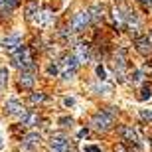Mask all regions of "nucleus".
Masks as SVG:
<instances>
[{"label":"nucleus","instance_id":"obj_1","mask_svg":"<svg viewBox=\"0 0 152 152\" xmlns=\"http://www.w3.org/2000/svg\"><path fill=\"white\" fill-rule=\"evenodd\" d=\"M12 65L22 69V71H34L36 69V65L32 63V59L28 56V50L24 45H20L16 51H12Z\"/></svg>","mask_w":152,"mask_h":152},{"label":"nucleus","instance_id":"obj_2","mask_svg":"<svg viewBox=\"0 0 152 152\" xmlns=\"http://www.w3.org/2000/svg\"><path fill=\"white\" fill-rule=\"evenodd\" d=\"M113 123H115V118L109 117V115L103 113V111L95 113V115H93V118H91V126H93L95 130H101V132L111 130V129H113Z\"/></svg>","mask_w":152,"mask_h":152},{"label":"nucleus","instance_id":"obj_3","mask_svg":"<svg viewBox=\"0 0 152 152\" xmlns=\"http://www.w3.org/2000/svg\"><path fill=\"white\" fill-rule=\"evenodd\" d=\"M91 22V16H89V10L85 12H77L73 16V20H71V30L73 32H81V30H85V26Z\"/></svg>","mask_w":152,"mask_h":152},{"label":"nucleus","instance_id":"obj_4","mask_svg":"<svg viewBox=\"0 0 152 152\" xmlns=\"http://www.w3.org/2000/svg\"><path fill=\"white\" fill-rule=\"evenodd\" d=\"M134 48H136V51H138V53L148 56V53L152 51V44H150V39H148V36H136Z\"/></svg>","mask_w":152,"mask_h":152},{"label":"nucleus","instance_id":"obj_5","mask_svg":"<svg viewBox=\"0 0 152 152\" xmlns=\"http://www.w3.org/2000/svg\"><path fill=\"white\" fill-rule=\"evenodd\" d=\"M2 48L4 50H12V51H16L20 45H22V38H20V34H10V36H6L4 39H2Z\"/></svg>","mask_w":152,"mask_h":152},{"label":"nucleus","instance_id":"obj_6","mask_svg":"<svg viewBox=\"0 0 152 152\" xmlns=\"http://www.w3.org/2000/svg\"><path fill=\"white\" fill-rule=\"evenodd\" d=\"M50 146L65 150V148L69 146V138L65 134H61V132H56V134H51V138H50Z\"/></svg>","mask_w":152,"mask_h":152},{"label":"nucleus","instance_id":"obj_7","mask_svg":"<svg viewBox=\"0 0 152 152\" xmlns=\"http://www.w3.org/2000/svg\"><path fill=\"white\" fill-rule=\"evenodd\" d=\"M118 134L123 136L124 140L132 142V144H138V134H136V130L132 129V126H118Z\"/></svg>","mask_w":152,"mask_h":152},{"label":"nucleus","instance_id":"obj_8","mask_svg":"<svg viewBox=\"0 0 152 152\" xmlns=\"http://www.w3.org/2000/svg\"><path fill=\"white\" fill-rule=\"evenodd\" d=\"M34 81H36L34 71H22V75L18 79V85H20L22 89H32V87H34Z\"/></svg>","mask_w":152,"mask_h":152},{"label":"nucleus","instance_id":"obj_9","mask_svg":"<svg viewBox=\"0 0 152 152\" xmlns=\"http://www.w3.org/2000/svg\"><path fill=\"white\" fill-rule=\"evenodd\" d=\"M75 59H77V63L81 65V63H87V59H89V48L85 44H77L75 45Z\"/></svg>","mask_w":152,"mask_h":152},{"label":"nucleus","instance_id":"obj_10","mask_svg":"<svg viewBox=\"0 0 152 152\" xmlns=\"http://www.w3.org/2000/svg\"><path fill=\"white\" fill-rule=\"evenodd\" d=\"M26 20H39V8H38V2L36 0H30L26 4Z\"/></svg>","mask_w":152,"mask_h":152},{"label":"nucleus","instance_id":"obj_11","mask_svg":"<svg viewBox=\"0 0 152 152\" xmlns=\"http://www.w3.org/2000/svg\"><path fill=\"white\" fill-rule=\"evenodd\" d=\"M77 59H75V56L73 53H69V56H65L61 59V67H63V71H75L77 69Z\"/></svg>","mask_w":152,"mask_h":152},{"label":"nucleus","instance_id":"obj_12","mask_svg":"<svg viewBox=\"0 0 152 152\" xmlns=\"http://www.w3.org/2000/svg\"><path fill=\"white\" fill-rule=\"evenodd\" d=\"M20 118H22V124L24 126H36L38 124V115L36 113H32V111H28V113H24V115H20Z\"/></svg>","mask_w":152,"mask_h":152},{"label":"nucleus","instance_id":"obj_13","mask_svg":"<svg viewBox=\"0 0 152 152\" xmlns=\"http://www.w3.org/2000/svg\"><path fill=\"white\" fill-rule=\"evenodd\" d=\"M6 113H10V115H24V111H22V105H20L16 99H10V101H6Z\"/></svg>","mask_w":152,"mask_h":152},{"label":"nucleus","instance_id":"obj_14","mask_svg":"<svg viewBox=\"0 0 152 152\" xmlns=\"http://www.w3.org/2000/svg\"><path fill=\"white\" fill-rule=\"evenodd\" d=\"M124 63H126V51H124V50H118L117 56H115V69H117V71H123V69H124Z\"/></svg>","mask_w":152,"mask_h":152},{"label":"nucleus","instance_id":"obj_15","mask_svg":"<svg viewBox=\"0 0 152 152\" xmlns=\"http://www.w3.org/2000/svg\"><path fill=\"white\" fill-rule=\"evenodd\" d=\"M103 10H105V8H103V4L91 6V8H89V16H91V20H93V22H99V20L103 18Z\"/></svg>","mask_w":152,"mask_h":152},{"label":"nucleus","instance_id":"obj_16","mask_svg":"<svg viewBox=\"0 0 152 152\" xmlns=\"http://www.w3.org/2000/svg\"><path fill=\"white\" fill-rule=\"evenodd\" d=\"M123 12H124L123 8H115V10H113V18H115V24H117L118 28H123V26H124V22H126V16H124Z\"/></svg>","mask_w":152,"mask_h":152},{"label":"nucleus","instance_id":"obj_17","mask_svg":"<svg viewBox=\"0 0 152 152\" xmlns=\"http://www.w3.org/2000/svg\"><path fill=\"white\" fill-rule=\"evenodd\" d=\"M53 20H56V18H53V14H51L50 10H44L39 14V24H42V26H51Z\"/></svg>","mask_w":152,"mask_h":152},{"label":"nucleus","instance_id":"obj_18","mask_svg":"<svg viewBox=\"0 0 152 152\" xmlns=\"http://www.w3.org/2000/svg\"><path fill=\"white\" fill-rule=\"evenodd\" d=\"M6 85H8V69L0 67V91H4Z\"/></svg>","mask_w":152,"mask_h":152},{"label":"nucleus","instance_id":"obj_19","mask_svg":"<svg viewBox=\"0 0 152 152\" xmlns=\"http://www.w3.org/2000/svg\"><path fill=\"white\" fill-rule=\"evenodd\" d=\"M130 81H132L134 85L142 83V81H144V73H142V71H138V69H136V71H132V73H130Z\"/></svg>","mask_w":152,"mask_h":152},{"label":"nucleus","instance_id":"obj_20","mask_svg":"<svg viewBox=\"0 0 152 152\" xmlns=\"http://www.w3.org/2000/svg\"><path fill=\"white\" fill-rule=\"evenodd\" d=\"M150 97H152L150 87H142V89H140V95H138V99H140V101H146V99H150Z\"/></svg>","mask_w":152,"mask_h":152},{"label":"nucleus","instance_id":"obj_21","mask_svg":"<svg viewBox=\"0 0 152 152\" xmlns=\"http://www.w3.org/2000/svg\"><path fill=\"white\" fill-rule=\"evenodd\" d=\"M30 101L34 103V105H36V103H44L45 101V95H44V93H34V95L30 97Z\"/></svg>","mask_w":152,"mask_h":152},{"label":"nucleus","instance_id":"obj_22","mask_svg":"<svg viewBox=\"0 0 152 152\" xmlns=\"http://www.w3.org/2000/svg\"><path fill=\"white\" fill-rule=\"evenodd\" d=\"M57 123L61 124V126H71V124H73V118H71V117H61Z\"/></svg>","mask_w":152,"mask_h":152},{"label":"nucleus","instance_id":"obj_23","mask_svg":"<svg viewBox=\"0 0 152 152\" xmlns=\"http://www.w3.org/2000/svg\"><path fill=\"white\" fill-rule=\"evenodd\" d=\"M57 73H59L57 63H50V65H48V75H57Z\"/></svg>","mask_w":152,"mask_h":152},{"label":"nucleus","instance_id":"obj_24","mask_svg":"<svg viewBox=\"0 0 152 152\" xmlns=\"http://www.w3.org/2000/svg\"><path fill=\"white\" fill-rule=\"evenodd\" d=\"M140 117L144 121H152V111H146V109H140Z\"/></svg>","mask_w":152,"mask_h":152},{"label":"nucleus","instance_id":"obj_25","mask_svg":"<svg viewBox=\"0 0 152 152\" xmlns=\"http://www.w3.org/2000/svg\"><path fill=\"white\" fill-rule=\"evenodd\" d=\"M97 75H99V79H101V81H105V79H107V73H105V69H103L101 65H97Z\"/></svg>","mask_w":152,"mask_h":152},{"label":"nucleus","instance_id":"obj_26","mask_svg":"<svg viewBox=\"0 0 152 152\" xmlns=\"http://www.w3.org/2000/svg\"><path fill=\"white\" fill-rule=\"evenodd\" d=\"M63 105H65V107H73L75 99H73V97H65V99H63Z\"/></svg>","mask_w":152,"mask_h":152},{"label":"nucleus","instance_id":"obj_27","mask_svg":"<svg viewBox=\"0 0 152 152\" xmlns=\"http://www.w3.org/2000/svg\"><path fill=\"white\" fill-rule=\"evenodd\" d=\"M85 152H101V148L95 146V144H87V146H85Z\"/></svg>","mask_w":152,"mask_h":152},{"label":"nucleus","instance_id":"obj_28","mask_svg":"<svg viewBox=\"0 0 152 152\" xmlns=\"http://www.w3.org/2000/svg\"><path fill=\"white\" fill-rule=\"evenodd\" d=\"M103 113H107L109 117H113V118H115V115H117V109H115V107H107L105 111H103Z\"/></svg>","mask_w":152,"mask_h":152},{"label":"nucleus","instance_id":"obj_29","mask_svg":"<svg viewBox=\"0 0 152 152\" xmlns=\"http://www.w3.org/2000/svg\"><path fill=\"white\" fill-rule=\"evenodd\" d=\"M73 75H75V71H63L61 77L63 79H73Z\"/></svg>","mask_w":152,"mask_h":152},{"label":"nucleus","instance_id":"obj_30","mask_svg":"<svg viewBox=\"0 0 152 152\" xmlns=\"http://www.w3.org/2000/svg\"><path fill=\"white\" fill-rule=\"evenodd\" d=\"M115 152H129V150H126V148H124L123 144H118V146L115 148Z\"/></svg>","mask_w":152,"mask_h":152},{"label":"nucleus","instance_id":"obj_31","mask_svg":"<svg viewBox=\"0 0 152 152\" xmlns=\"http://www.w3.org/2000/svg\"><path fill=\"white\" fill-rule=\"evenodd\" d=\"M136 2H140V4H146V6H152V0H136Z\"/></svg>","mask_w":152,"mask_h":152},{"label":"nucleus","instance_id":"obj_32","mask_svg":"<svg viewBox=\"0 0 152 152\" xmlns=\"http://www.w3.org/2000/svg\"><path fill=\"white\" fill-rule=\"evenodd\" d=\"M50 152H65V150H59V148H53V146H50Z\"/></svg>","mask_w":152,"mask_h":152},{"label":"nucleus","instance_id":"obj_33","mask_svg":"<svg viewBox=\"0 0 152 152\" xmlns=\"http://www.w3.org/2000/svg\"><path fill=\"white\" fill-rule=\"evenodd\" d=\"M148 39H150V44H152V32H150V36H148Z\"/></svg>","mask_w":152,"mask_h":152},{"label":"nucleus","instance_id":"obj_34","mask_svg":"<svg viewBox=\"0 0 152 152\" xmlns=\"http://www.w3.org/2000/svg\"><path fill=\"white\" fill-rule=\"evenodd\" d=\"M4 2H8V0H0V4H4Z\"/></svg>","mask_w":152,"mask_h":152},{"label":"nucleus","instance_id":"obj_35","mask_svg":"<svg viewBox=\"0 0 152 152\" xmlns=\"http://www.w3.org/2000/svg\"><path fill=\"white\" fill-rule=\"evenodd\" d=\"M0 148H2V136H0Z\"/></svg>","mask_w":152,"mask_h":152}]
</instances>
